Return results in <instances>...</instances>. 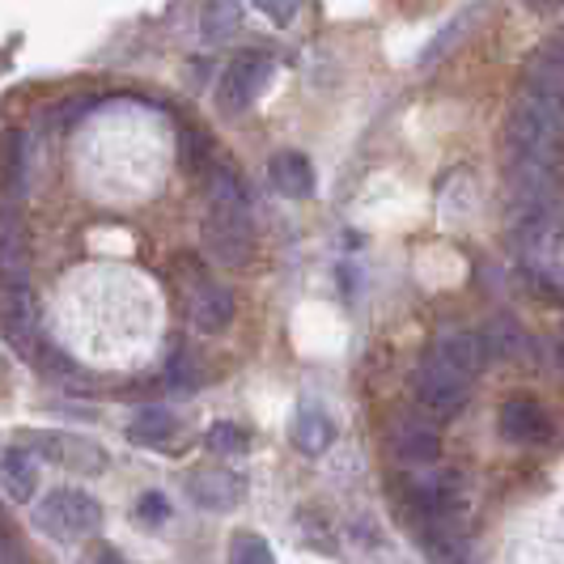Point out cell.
Returning <instances> with one entry per match:
<instances>
[{
    "instance_id": "obj_6",
    "label": "cell",
    "mask_w": 564,
    "mask_h": 564,
    "mask_svg": "<svg viewBox=\"0 0 564 564\" xmlns=\"http://www.w3.org/2000/svg\"><path fill=\"white\" fill-rule=\"evenodd\" d=\"M187 497L208 513H226L247 497V480L238 471H221V467H204L187 476Z\"/></svg>"
},
{
    "instance_id": "obj_10",
    "label": "cell",
    "mask_w": 564,
    "mask_h": 564,
    "mask_svg": "<svg viewBox=\"0 0 564 564\" xmlns=\"http://www.w3.org/2000/svg\"><path fill=\"white\" fill-rule=\"evenodd\" d=\"M433 352H437L446 366L458 369L467 382H471V378L484 369V361H488V348H484L480 332H454V336H442L437 344H433Z\"/></svg>"
},
{
    "instance_id": "obj_7",
    "label": "cell",
    "mask_w": 564,
    "mask_h": 564,
    "mask_svg": "<svg viewBox=\"0 0 564 564\" xmlns=\"http://www.w3.org/2000/svg\"><path fill=\"white\" fill-rule=\"evenodd\" d=\"M501 437L518 442V446H543V442H552V421L535 399L513 395L501 403Z\"/></svg>"
},
{
    "instance_id": "obj_18",
    "label": "cell",
    "mask_w": 564,
    "mask_h": 564,
    "mask_svg": "<svg viewBox=\"0 0 564 564\" xmlns=\"http://www.w3.org/2000/svg\"><path fill=\"white\" fill-rule=\"evenodd\" d=\"M229 564H276V556H272V547L259 535L242 531V535H234V543H229Z\"/></svg>"
},
{
    "instance_id": "obj_22",
    "label": "cell",
    "mask_w": 564,
    "mask_h": 564,
    "mask_svg": "<svg viewBox=\"0 0 564 564\" xmlns=\"http://www.w3.org/2000/svg\"><path fill=\"white\" fill-rule=\"evenodd\" d=\"M82 564H123V556L115 547H89Z\"/></svg>"
},
{
    "instance_id": "obj_5",
    "label": "cell",
    "mask_w": 564,
    "mask_h": 564,
    "mask_svg": "<svg viewBox=\"0 0 564 564\" xmlns=\"http://www.w3.org/2000/svg\"><path fill=\"white\" fill-rule=\"evenodd\" d=\"M463 492H467L463 476L454 467H442V471H429L421 480H412V509L424 522H446L454 509L463 506Z\"/></svg>"
},
{
    "instance_id": "obj_8",
    "label": "cell",
    "mask_w": 564,
    "mask_h": 564,
    "mask_svg": "<svg viewBox=\"0 0 564 564\" xmlns=\"http://www.w3.org/2000/svg\"><path fill=\"white\" fill-rule=\"evenodd\" d=\"M4 332H9V344H13L26 361L30 357H39V314H34V297H30V289H22L18 281H9Z\"/></svg>"
},
{
    "instance_id": "obj_3",
    "label": "cell",
    "mask_w": 564,
    "mask_h": 564,
    "mask_svg": "<svg viewBox=\"0 0 564 564\" xmlns=\"http://www.w3.org/2000/svg\"><path fill=\"white\" fill-rule=\"evenodd\" d=\"M272 56L268 52H238V56L226 64V73H221V85H217V102H221V111H247L254 98L268 89L272 82Z\"/></svg>"
},
{
    "instance_id": "obj_23",
    "label": "cell",
    "mask_w": 564,
    "mask_h": 564,
    "mask_svg": "<svg viewBox=\"0 0 564 564\" xmlns=\"http://www.w3.org/2000/svg\"><path fill=\"white\" fill-rule=\"evenodd\" d=\"M561 361H564V348H561Z\"/></svg>"
},
{
    "instance_id": "obj_12",
    "label": "cell",
    "mask_w": 564,
    "mask_h": 564,
    "mask_svg": "<svg viewBox=\"0 0 564 564\" xmlns=\"http://www.w3.org/2000/svg\"><path fill=\"white\" fill-rule=\"evenodd\" d=\"M391 451H395L403 463H433L437 451H442V437H437L433 424L403 421L391 429Z\"/></svg>"
},
{
    "instance_id": "obj_4",
    "label": "cell",
    "mask_w": 564,
    "mask_h": 564,
    "mask_svg": "<svg viewBox=\"0 0 564 564\" xmlns=\"http://www.w3.org/2000/svg\"><path fill=\"white\" fill-rule=\"evenodd\" d=\"M26 451L52 458L64 471H82V476H102L111 467V454L89 437H77V433H30Z\"/></svg>"
},
{
    "instance_id": "obj_2",
    "label": "cell",
    "mask_w": 564,
    "mask_h": 564,
    "mask_svg": "<svg viewBox=\"0 0 564 564\" xmlns=\"http://www.w3.org/2000/svg\"><path fill=\"white\" fill-rule=\"evenodd\" d=\"M416 395H421L424 412L437 416V421H451L463 412V399H467V378L454 366H446L433 348L424 352L421 369H416Z\"/></svg>"
},
{
    "instance_id": "obj_14",
    "label": "cell",
    "mask_w": 564,
    "mask_h": 564,
    "mask_svg": "<svg viewBox=\"0 0 564 564\" xmlns=\"http://www.w3.org/2000/svg\"><path fill=\"white\" fill-rule=\"evenodd\" d=\"M234 318V297L221 284H199L192 297V327L196 332H221Z\"/></svg>"
},
{
    "instance_id": "obj_16",
    "label": "cell",
    "mask_w": 564,
    "mask_h": 564,
    "mask_svg": "<svg viewBox=\"0 0 564 564\" xmlns=\"http://www.w3.org/2000/svg\"><path fill=\"white\" fill-rule=\"evenodd\" d=\"M480 336H484L488 357H518V348H522V332H518L513 318H492Z\"/></svg>"
},
{
    "instance_id": "obj_21",
    "label": "cell",
    "mask_w": 564,
    "mask_h": 564,
    "mask_svg": "<svg viewBox=\"0 0 564 564\" xmlns=\"http://www.w3.org/2000/svg\"><path fill=\"white\" fill-rule=\"evenodd\" d=\"M259 13L272 18V22H293L297 18V4H259Z\"/></svg>"
},
{
    "instance_id": "obj_11",
    "label": "cell",
    "mask_w": 564,
    "mask_h": 564,
    "mask_svg": "<svg viewBox=\"0 0 564 564\" xmlns=\"http://www.w3.org/2000/svg\"><path fill=\"white\" fill-rule=\"evenodd\" d=\"M268 174H272L276 192H284L289 199H311L314 196V166H311V158H302V153H293V149L276 153V158L268 162Z\"/></svg>"
},
{
    "instance_id": "obj_20",
    "label": "cell",
    "mask_w": 564,
    "mask_h": 564,
    "mask_svg": "<svg viewBox=\"0 0 564 564\" xmlns=\"http://www.w3.org/2000/svg\"><path fill=\"white\" fill-rule=\"evenodd\" d=\"M204 22H208V34H226L238 22V4H208L204 9Z\"/></svg>"
},
{
    "instance_id": "obj_15",
    "label": "cell",
    "mask_w": 564,
    "mask_h": 564,
    "mask_svg": "<svg viewBox=\"0 0 564 564\" xmlns=\"http://www.w3.org/2000/svg\"><path fill=\"white\" fill-rule=\"evenodd\" d=\"M174 433H178V416H174L170 408H158V403L132 412V421H128V437H132L137 446H162Z\"/></svg>"
},
{
    "instance_id": "obj_9",
    "label": "cell",
    "mask_w": 564,
    "mask_h": 564,
    "mask_svg": "<svg viewBox=\"0 0 564 564\" xmlns=\"http://www.w3.org/2000/svg\"><path fill=\"white\" fill-rule=\"evenodd\" d=\"M289 437L302 454H323L332 442H336V421L318 408V403H302L293 412V424H289Z\"/></svg>"
},
{
    "instance_id": "obj_13",
    "label": "cell",
    "mask_w": 564,
    "mask_h": 564,
    "mask_svg": "<svg viewBox=\"0 0 564 564\" xmlns=\"http://www.w3.org/2000/svg\"><path fill=\"white\" fill-rule=\"evenodd\" d=\"M0 467H4V471H0L4 492H9L13 501H22V506H26L30 497L39 492V463H34V454H30L26 446H9Z\"/></svg>"
},
{
    "instance_id": "obj_19",
    "label": "cell",
    "mask_w": 564,
    "mask_h": 564,
    "mask_svg": "<svg viewBox=\"0 0 564 564\" xmlns=\"http://www.w3.org/2000/svg\"><path fill=\"white\" fill-rule=\"evenodd\" d=\"M137 518L149 522V527H158V522H166L170 518V501L162 492H144L141 501H137Z\"/></svg>"
},
{
    "instance_id": "obj_1",
    "label": "cell",
    "mask_w": 564,
    "mask_h": 564,
    "mask_svg": "<svg viewBox=\"0 0 564 564\" xmlns=\"http://www.w3.org/2000/svg\"><path fill=\"white\" fill-rule=\"evenodd\" d=\"M34 522H39V531H47L52 539H82L98 531L102 509L82 488H52L34 506Z\"/></svg>"
},
{
    "instance_id": "obj_17",
    "label": "cell",
    "mask_w": 564,
    "mask_h": 564,
    "mask_svg": "<svg viewBox=\"0 0 564 564\" xmlns=\"http://www.w3.org/2000/svg\"><path fill=\"white\" fill-rule=\"evenodd\" d=\"M208 451H217V454H242L247 446H251V437H247V429L242 424H234V421H217L213 429H208Z\"/></svg>"
}]
</instances>
